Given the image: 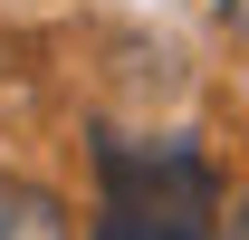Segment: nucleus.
Segmentation results:
<instances>
[{
	"instance_id": "f257e3e1",
	"label": "nucleus",
	"mask_w": 249,
	"mask_h": 240,
	"mask_svg": "<svg viewBox=\"0 0 249 240\" xmlns=\"http://www.w3.org/2000/svg\"><path fill=\"white\" fill-rule=\"evenodd\" d=\"M96 240H230L192 135H96Z\"/></svg>"
},
{
	"instance_id": "f03ea898",
	"label": "nucleus",
	"mask_w": 249,
	"mask_h": 240,
	"mask_svg": "<svg viewBox=\"0 0 249 240\" xmlns=\"http://www.w3.org/2000/svg\"><path fill=\"white\" fill-rule=\"evenodd\" d=\"M0 240H67V211L38 192V182H10L0 173Z\"/></svg>"
},
{
	"instance_id": "7ed1b4c3",
	"label": "nucleus",
	"mask_w": 249,
	"mask_h": 240,
	"mask_svg": "<svg viewBox=\"0 0 249 240\" xmlns=\"http://www.w3.org/2000/svg\"><path fill=\"white\" fill-rule=\"evenodd\" d=\"M230 240H249V192H240V211H230Z\"/></svg>"
},
{
	"instance_id": "20e7f679",
	"label": "nucleus",
	"mask_w": 249,
	"mask_h": 240,
	"mask_svg": "<svg viewBox=\"0 0 249 240\" xmlns=\"http://www.w3.org/2000/svg\"><path fill=\"white\" fill-rule=\"evenodd\" d=\"M220 10H230V20H240V29H249V0H220Z\"/></svg>"
}]
</instances>
